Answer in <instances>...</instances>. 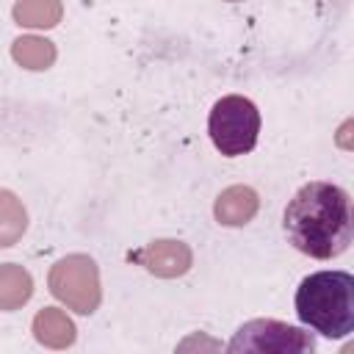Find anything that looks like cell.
I'll list each match as a JSON object with an SVG mask.
<instances>
[{"label":"cell","mask_w":354,"mask_h":354,"mask_svg":"<svg viewBox=\"0 0 354 354\" xmlns=\"http://www.w3.org/2000/svg\"><path fill=\"white\" fill-rule=\"evenodd\" d=\"M33 337L47 348H69L77 337V329L64 310L44 307L33 318Z\"/></svg>","instance_id":"obj_8"},{"label":"cell","mask_w":354,"mask_h":354,"mask_svg":"<svg viewBox=\"0 0 354 354\" xmlns=\"http://www.w3.org/2000/svg\"><path fill=\"white\" fill-rule=\"evenodd\" d=\"M138 263L160 277V279H174V277H183L191 263H194V252L188 243L183 241H174V238H158L152 243H147L141 252H138Z\"/></svg>","instance_id":"obj_6"},{"label":"cell","mask_w":354,"mask_h":354,"mask_svg":"<svg viewBox=\"0 0 354 354\" xmlns=\"http://www.w3.org/2000/svg\"><path fill=\"white\" fill-rule=\"evenodd\" d=\"M33 296V277L17 263H0V310L11 313L28 304Z\"/></svg>","instance_id":"obj_9"},{"label":"cell","mask_w":354,"mask_h":354,"mask_svg":"<svg viewBox=\"0 0 354 354\" xmlns=\"http://www.w3.org/2000/svg\"><path fill=\"white\" fill-rule=\"evenodd\" d=\"M260 207V196L254 188L249 185H230L216 196L213 205V216L218 224L224 227H243L257 216Z\"/></svg>","instance_id":"obj_7"},{"label":"cell","mask_w":354,"mask_h":354,"mask_svg":"<svg viewBox=\"0 0 354 354\" xmlns=\"http://www.w3.org/2000/svg\"><path fill=\"white\" fill-rule=\"evenodd\" d=\"M227 3H241V0H227Z\"/></svg>","instance_id":"obj_13"},{"label":"cell","mask_w":354,"mask_h":354,"mask_svg":"<svg viewBox=\"0 0 354 354\" xmlns=\"http://www.w3.org/2000/svg\"><path fill=\"white\" fill-rule=\"evenodd\" d=\"M207 133L221 155L227 158L246 155L254 149L260 136V111L252 100L241 94H227L210 108Z\"/></svg>","instance_id":"obj_3"},{"label":"cell","mask_w":354,"mask_h":354,"mask_svg":"<svg viewBox=\"0 0 354 354\" xmlns=\"http://www.w3.org/2000/svg\"><path fill=\"white\" fill-rule=\"evenodd\" d=\"M55 55H58V50H55V44L50 41V39H44V36H19V39H14V44H11V58L22 66V69H30V72H44V69H50L53 64H55Z\"/></svg>","instance_id":"obj_10"},{"label":"cell","mask_w":354,"mask_h":354,"mask_svg":"<svg viewBox=\"0 0 354 354\" xmlns=\"http://www.w3.org/2000/svg\"><path fill=\"white\" fill-rule=\"evenodd\" d=\"M282 224L290 243L301 254L315 260L340 257L348 249L354 232L351 199L340 185L313 180L293 194Z\"/></svg>","instance_id":"obj_1"},{"label":"cell","mask_w":354,"mask_h":354,"mask_svg":"<svg viewBox=\"0 0 354 354\" xmlns=\"http://www.w3.org/2000/svg\"><path fill=\"white\" fill-rule=\"evenodd\" d=\"M47 285L50 293L61 304H66V310L80 315H91L102 301L100 268L88 254H66L53 263Z\"/></svg>","instance_id":"obj_4"},{"label":"cell","mask_w":354,"mask_h":354,"mask_svg":"<svg viewBox=\"0 0 354 354\" xmlns=\"http://www.w3.org/2000/svg\"><path fill=\"white\" fill-rule=\"evenodd\" d=\"M28 230V210L22 199L6 188H0V249L14 246Z\"/></svg>","instance_id":"obj_12"},{"label":"cell","mask_w":354,"mask_h":354,"mask_svg":"<svg viewBox=\"0 0 354 354\" xmlns=\"http://www.w3.org/2000/svg\"><path fill=\"white\" fill-rule=\"evenodd\" d=\"M296 315L324 337H346L354 329V277L315 271L296 288Z\"/></svg>","instance_id":"obj_2"},{"label":"cell","mask_w":354,"mask_h":354,"mask_svg":"<svg viewBox=\"0 0 354 354\" xmlns=\"http://www.w3.org/2000/svg\"><path fill=\"white\" fill-rule=\"evenodd\" d=\"M230 351H252V354H288V351H313L315 340L310 332L274 321V318H254L249 324H243L235 337L227 346Z\"/></svg>","instance_id":"obj_5"},{"label":"cell","mask_w":354,"mask_h":354,"mask_svg":"<svg viewBox=\"0 0 354 354\" xmlns=\"http://www.w3.org/2000/svg\"><path fill=\"white\" fill-rule=\"evenodd\" d=\"M11 17L19 28H39L50 30L61 22L64 17V3L61 0H17L11 8Z\"/></svg>","instance_id":"obj_11"}]
</instances>
